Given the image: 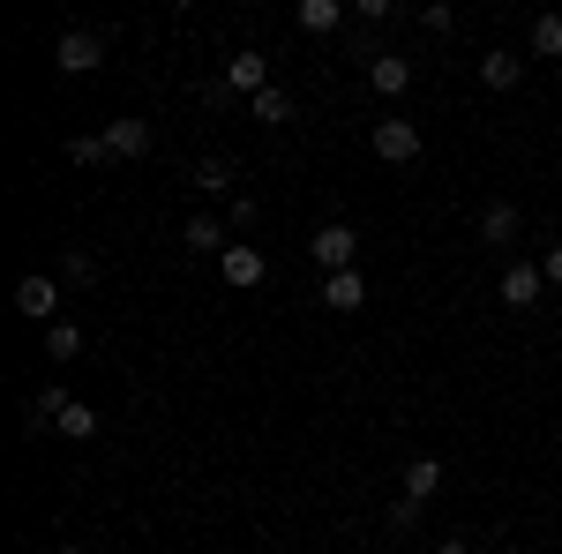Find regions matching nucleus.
<instances>
[{
	"instance_id": "nucleus-20",
	"label": "nucleus",
	"mask_w": 562,
	"mask_h": 554,
	"mask_svg": "<svg viewBox=\"0 0 562 554\" xmlns=\"http://www.w3.org/2000/svg\"><path fill=\"white\" fill-rule=\"evenodd\" d=\"M188 188H203V195H233V166H225V158H203Z\"/></svg>"
},
{
	"instance_id": "nucleus-16",
	"label": "nucleus",
	"mask_w": 562,
	"mask_h": 554,
	"mask_svg": "<svg viewBox=\"0 0 562 554\" xmlns=\"http://www.w3.org/2000/svg\"><path fill=\"white\" fill-rule=\"evenodd\" d=\"M435 487H442V457H413L405 465V502H428Z\"/></svg>"
},
{
	"instance_id": "nucleus-24",
	"label": "nucleus",
	"mask_w": 562,
	"mask_h": 554,
	"mask_svg": "<svg viewBox=\"0 0 562 554\" xmlns=\"http://www.w3.org/2000/svg\"><path fill=\"white\" fill-rule=\"evenodd\" d=\"M390 524H397V532H413V524H420V502H405V495H397V502H390Z\"/></svg>"
},
{
	"instance_id": "nucleus-8",
	"label": "nucleus",
	"mask_w": 562,
	"mask_h": 554,
	"mask_svg": "<svg viewBox=\"0 0 562 554\" xmlns=\"http://www.w3.org/2000/svg\"><path fill=\"white\" fill-rule=\"evenodd\" d=\"M540 293H548V270H540V262H510V270H503V307H540Z\"/></svg>"
},
{
	"instance_id": "nucleus-4",
	"label": "nucleus",
	"mask_w": 562,
	"mask_h": 554,
	"mask_svg": "<svg viewBox=\"0 0 562 554\" xmlns=\"http://www.w3.org/2000/svg\"><path fill=\"white\" fill-rule=\"evenodd\" d=\"M15 315H23V323H60V278L31 270V278L15 285Z\"/></svg>"
},
{
	"instance_id": "nucleus-26",
	"label": "nucleus",
	"mask_w": 562,
	"mask_h": 554,
	"mask_svg": "<svg viewBox=\"0 0 562 554\" xmlns=\"http://www.w3.org/2000/svg\"><path fill=\"white\" fill-rule=\"evenodd\" d=\"M435 554H473V547L465 540H435Z\"/></svg>"
},
{
	"instance_id": "nucleus-19",
	"label": "nucleus",
	"mask_w": 562,
	"mask_h": 554,
	"mask_svg": "<svg viewBox=\"0 0 562 554\" xmlns=\"http://www.w3.org/2000/svg\"><path fill=\"white\" fill-rule=\"evenodd\" d=\"M45 352H53V360H76V352H83V330H76L68 315H60V323H45Z\"/></svg>"
},
{
	"instance_id": "nucleus-23",
	"label": "nucleus",
	"mask_w": 562,
	"mask_h": 554,
	"mask_svg": "<svg viewBox=\"0 0 562 554\" xmlns=\"http://www.w3.org/2000/svg\"><path fill=\"white\" fill-rule=\"evenodd\" d=\"M68 158H76V166H105V143H98V135H76Z\"/></svg>"
},
{
	"instance_id": "nucleus-21",
	"label": "nucleus",
	"mask_w": 562,
	"mask_h": 554,
	"mask_svg": "<svg viewBox=\"0 0 562 554\" xmlns=\"http://www.w3.org/2000/svg\"><path fill=\"white\" fill-rule=\"evenodd\" d=\"M248 105H256V121H270V128H285V121H293V98H285L278 83L262 90V98H248Z\"/></svg>"
},
{
	"instance_id": "nucleus-6",
	"label": "nucleus",
	"mask_w": 562,
	"mask_h": 554,
	"mask_svg": "<svg viewBox=\"0 0 562 554\" xmlns=\"http://www.w3.org/2000/svg\"><path fill=\"white\" fill-rule=\"evenodd\" d=\"M217 270H225V285H233V293H256L262 278H270V262H262V248H248V240H233V248L217 256Z\"/></svg>"
},
{
	"instance_id": "nucleus-27",
	"label": "nucleus",
	"mask_w": 562,
	"mask_h": 554,
	"mask_svg": "<svg viewBox=\"0 0 562 554\" xmlns=\"http://www.w3.org/2000/svg\"><path fill=\"white\" fill-rule=\"evenodd\" d=\"M53 554H83V547H53Z\"/></svg>"
},
{
	"instance_id": "nucleus-11",
	"label": "nucleus",
	"mask_w": 562,
	"mask_h": 554,
	"mask_svg": "<svg viewBox=\"0 0 562 554\" xmlns=\"http://www.w3.org/2000/svg\"><path fill=\"white\" fill-rule=\"evenodd\" d=\"M368 83L383 90V98H405V90H413V60H405V53H375V60H368Z\"/></svg>"
},
{
	"instance_id": "nucleus-1",
	"label": "nucleus",
	"mask_w": 562,
	"mask_h": 554,
	"mask_svg": "<svg viewBox=\"0 0 562 554\" xmlns=\"http://www.w3.org/2000/svg\"><path fill=\"white\" fill-rule=\"evenodd\" d=\"M262 90H270V60H262L256 45H240V53L225 60V83H217L211 98H217V105H233V98H262Z\"/></svg>"
},
{
	"instance_id": "nucleus-7",
	"label": "nucleus",
	"mask_w": 562,
	"mask_h": 554,
	"mask_svg": "<svg viewBox=\"0 0 562 554\" xmlns=\"http://www.w3.org/2000/svg\"><path fill=\"white\" fill-rule=\"evenodd\" d=\"M105 158H150V143H158V128L150 121H105Z\"/></svg>"
},
{
	"instance_id": "nucleus-13",
	"label": "nucleus",
	"mask_w": 562,
	"mask_h": 554,
	"mask_svg": "<svg viewBox=\"0 0 562 554\" xmlns=\"http://www.w3.org/2000/svg\"><path fill=\"white\" fill-rule=\"evenodd\" d=\"M323 307H330V315H352V307H368V278H360V270H338V278H323Z\"/></svg>"
},
{
	"instance_id": "nucleus-18",
	"label": "nucleus",
	"mask_w": 562,
	"mask_h": 554,
	"mask_svg": "<svg viewBox=\"0 0 562 554\" xmlns=\"http://www.w3.org/2000/svg\"><path fill=\"white\" fill-rule=\"evenodd\" d=\"M98 405H83V397H76V405H68V412H60V434H68V442H98Z\"/></svg>"
},
{
	"instance_id": "nucleus-15",
	"label": "nucleus",
	"mask_w": 562,
	"mask_h": 554,
	"mask_svg": "<svg viewBox=\"0 0 562 554\" xmlns=\"http://www.w3.org/2000/svg\"><path fill=\"white\" fill-rule=\"evenodd\" d=\"M525 53H532V60H562V15H532Z\"/></svg>"
},
{
	"instance_id": "nucleus-5",
	"label": "nucleus",
	"mask_w": 562,
	"mask_h": 554,
	"mask_svg": "<svg viewBox=\"0 0 562 554\" xmlns=\"http://www.w3.org/2000/svg\"><path fill=\"white\" fill-rule=\"evenodd\" d=\"M98 60H105V38L98 31H60V45H53V68L60 76H90Z\"/></svg>"
},
{
	"instance_id": "nucleus-10",
	"label": "nucleus",
	"mask_w": 562,
	"mask_h": 554,
	"mask_svg": "<svg viewBox=\"0 0 562 554\" xmlns=\"http://www.w3.org/2000/svg\"><path fill=\"white\" fill-rule=\"evenodd\" d=\"M518 233H525V211H518V203H487V211H480V240H487V248H510Z\"/></svg>"
},
{
	"instance_id": "nucleus-22",
	"label": "nucleus",
	"mask_w": 562,
	"mask_h": 554,
	"mask_svg": "<svg viewBox=\"0 0 562 554\" xmlns=\"http://www.w3.org/2000/svg\"><path fill=\"white\" fill-rule=\"evenodd\" d=\"M60 285H98V262H90L83 248H68V256H60Z\"/></svg>"
},
{
	"instance_id": "nucleus-9",
	"label": "nucleus",
	"mask_w": 562,
	"mask_h": 554,
	"mask_svg": "<svg viewBox=\"0 0 562 554\" xmlns=\"http://www.w3.org/2000/svg\"><path fill=\"white\" fill-rule=\"evenodd\" d=\"M480 83H487V90H518L525 83V53H510V45L480 53Z\"/></svg>"
},
{
	"instance_id": "nucleus-12",
	"label": "nucleus",
	"mask_w": 562,
	"mask_h": 554,
	"mask_svg": "<svg viewBox=\"0 0 562 554\" xmlns=\"http://www.w3.org/2000/svg\"><path fill=\"white\" fill-rule=\"evenodd\" d=\"M293 23H301L307 38H330V31H346V0H301Z\"/></svg>"
},
{
	"instance_id": "nucleus-14",
	"label": "nucleus",
	"mask_w": 562,
	"mask_h": 554,
	"mask_svg": "<svg viewBox=\"0 0 562 554\" xmlns=\"http://www.w3.org/2000/svg\"><path fill=\"white\" fill-rule=\"evenodd\" d=\"M180 248H188V256H225L233 240H225L217 217H188V225H180Z\"/></svg>"
},
{
	"instance_id": "nucleus-2",
	"label": "nucleus",
	"mask_w": 562,
	"mask_h": 554,
	"mask_svg": "<svg viewBox=\"0 0 562 554\" xmlns=\"http://www.w3.org/2000/svg\"><path fill=\"white\" fill-rule=\"evenodd\" d=\"M307 256H315L323 278H338V270H352V256H360V233L330 217V225H315V233H307Z\"/></svg>"
},
{
	"instance_id": "nucleus-25",
	"label": "nucleus",
	"mask_w": 562,
	"mask_h": 554,
	"mask_svg": "<svg viewBox=\"0 0 562 554\" xmlns=\"http://www.w3.org/2000/svg\"><path fill=\"white\" fill-rule=\"evenodd\" d=\"M540 270H548V285H562V240L548 248V256H540Z\"/></svg>"
},
{
	"instance_id": "nucleus-17",
	"label": "nucleus",
	"mask_w": 562,
	"mask_h": 554,
	"mask_svg": "<svg viewBox=\"0 0 562 554\" xmlns=\"http://www.w3.org/2000/svg\"><path fill=\"white\" fill-rule=\"evenodd\" d=\"M68 405H76L68 389H60V383H45L38 397H31V427H60V412H68Z\"/></svg>"
},
{
	"instance_id": "nucleus-3",
	"label": "nucleus",
	"mask_w": 562,
	"mask_h": 554,
	"mask_svg": "<svg viewBox=\"0 0 562 554\" xmlns=\"http://www.w3.org/2000/svg\"><path fill=\"white\" fill-rule=\"evenodd\" d=\"M368 143H375V158H383V166H413V158H420V128H413L405 113L375 121V135H368Z\"/></svg>"
}]
</instances>
